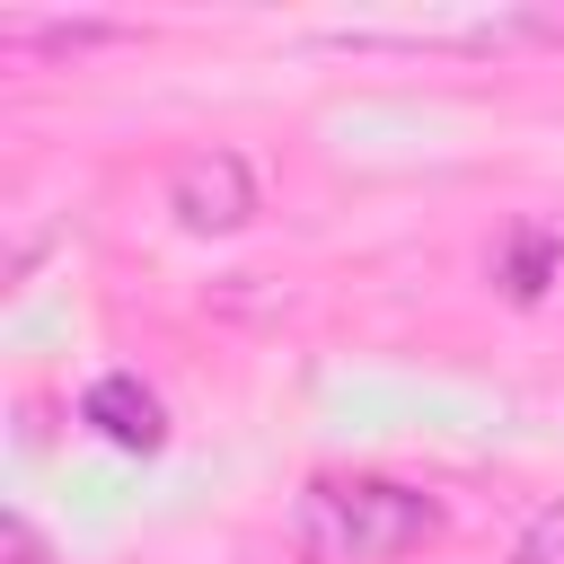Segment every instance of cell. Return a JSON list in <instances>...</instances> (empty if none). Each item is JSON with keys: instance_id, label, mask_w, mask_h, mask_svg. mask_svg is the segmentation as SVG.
I'll return each mask as SVG.
<instances>
[{"instance_id": "5", "label": "cell", "mask_w": 564, "mask_h": 564, "mask_svg": "<svg viewBox=\"0 0 564 564\" xmlns=\"http://www.w3.org/2000/svg\"><path fill=\"white\" fill-rule=\"evenodd\" d=\"M546 264H555V229H520L511 256H502V291L511 300H538L546 291Z\"/></svg>"}, {"instance_id": "4", "label": "cell", "mask_w": 564, "mask_h": 564, "mask_svg": "<svg viewBox=\"0 0 564 564\" xmlns=\"http://www.w3.org/2000/svg\"><path fill=\"white\" fill-rule=\"evenodd\" d=\"M106 44H132V26L123 18H0L9 62H79V53H106Z\"/></svg>"}, {"instance_id": "7", "label": "cell", "mask_w": 564, "mask_h": 564, "mask_svg": "<svg viewBox=\"0 0 564 564\" xmlns=\"http://www.w3.org/2000/svg\"><path fill=\"white\" fill-rule=\"evenodd\" d=\"M0 564H53V546H44V529H35L26 511L0 520Z\"/></svg>"}, {"instance_id": "1", "label": "cell", "mask_w": 564, "mask_h": 564, "mask_svg": "<svg viewBox=\"0 0 564 564\" xmlns=\"http://www.w3.org/2000/svg\"><path fill=\"white\" fill-rule=\"evenodd\" d=\"M432 538H441V502L405 476L335 467V476H308L291 502V555L300 564H405Z\"/></svg>"}, {"instance_id": "6", "label": "cell", "mask_w": 564, "mask_h": 564, "mask_svg": "<svg viewBox=\"0 0 564 564\" xmlns=\"http://www.w3.org/2000/svg\"><path fill=\"white\" fill-rule=\"evenodd\" d=\"M511 564H564V502H546V511H538V520L520 529Z\"/></svg>"}, {"instance_id": "3", "label": "cell", "mask_w": 564, "mask_h": 564, "mask_svg": "<svg viewBox=\"0 0 564 564\" xmlns=\"http://www.w3.org/2000/svg\"><path fill=\"white\" fill-rule=\"evenodd\" d=\"M79 423H88L97 441L132 449V458L167 449V405H159V397H150L132 370H106V379H88V388H79Z\"/></svg>"}, {"instance_id": "2", "label": "cell", "mask_w": 564, "mask_h": 564, "mask_svg": "<svg viewBox=\"0 0 564 564\" xmlns=\"http://www.w3.org/2000/svg\"><path fill=\"white\" fill-rule=\"evenodd\" d=\"M167 212H176V229H194V238L247 229V220H256V176H247V159H238V150H185V159L167 167Z\"/></svg>"}]
</instances>
